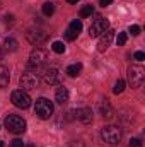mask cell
Wrapping results in <instances>:
<instances>
[{"label": "cell", "mask_w": 145, "mask_h": 147, "mask_svg": "<svg viewBox=\"0 0 145 147\" xmlns=\"http://www.w3.org/2000/svg\"><path fill=\"white\" fill-rule=\"evenodd\" d=\"M3 125H5V128L10 134H24L26 132V127H28L26 125V120L21 118V116H17V115H9L5 118Z\"/></svg>", "instance_id": "1"}, {"label": "cell", "mask_w": 145, "mask_h": 147, "mask_svg": "<svg viewBox=\"0 0 145 147\" xmlns=\"http://www.w3.org/2000/svg\"><path fill=\"white\" fill-rule=\"evenodd\" d=\"M53 103L50 101V99H46V98H39L36 99V105H34V111H36V115L41 118V120H48V118H51V115H53Z\"/></svg>", "instance_id": "2"}, {"label": "cell", "mask_w": 145, "mask_h": 147, "mask_svg": "<svg viewBox=\"0 0 145 147\" xmlns=\"http://www.w3.org/2000/svg\"><path fill=\"white\" fill-rule=\"evenodd\" d=\"M101 139L106 144H118L121 140V130L116 125H108L101 130Z\"/></svg>", "instance_id": "3"}, {"label": "cell", "mask_w": 145, "mask_h": 147, "mask_svg": "<svg viewBox=\"0 0 145 147\" xmlns=\"http://www.w3.org/2000/svg\"><path fill=\"white\" fill-rule=\"evenodd\" d=\"M10 101H12L14 106L22 108V110H26V108L31 106V98H29V94H28L26 91H22V89L12 91V94H10Z\"/></svg>", "instance_id": "4"}, {"label": "cell", "mask_w": 145, "mask_h": 147, "mask_svg": "<svg viewBox=\"0 0 145 147\" xmlns=\"http://www.w3.org/2000/svg\"><path fill=\"white\" fill-rule=\"evenodd\" d=\"M145 80V70L140 65H133L128 69V82L132 87H140Z\"/></svg>", "instance_id": "5"}, {"label": "cell", "mask_w": 145, "mask_h": 147, "mask_svg": "<svg viewBox=\"0 0 145 147\" xmlns=\"http://www.w3.org/2000/svg\"><path fill=\"white\" fill-rule=\"evenodd\" d=\"M108 28H109L108 19H104V17H97V19L91 24V28H89V36L91 38L101 36V34H104V33L108 31Z\"/></svg>", "instance_id": "6"}, {"label": "cell", "mask_w": 145, "mask_h": 147, "mask_svg": "<svg viewBox=\"0 0 145 147\" xmlns=\"http://www.w3.org/2000/svg\"><path fill=\"white\" fill-rule=\"evenodd\" d=\"M48 62V53H46V50H43V48H34L33 51H31V55H29V65L31 67H43L44 63Z\"/></svg>", "instance_id": "7"}, {"label": "cell", "mask_w": 145, "mask_h": 147, "mask_svg": "<svg viewBox=\"0 0 145 147\" xmlns=\"http://www.w3.org/2000/svg\"><path fill=\"white\" fill-rule=\"evenodd\" d=\"M38 82H39V77L34 72H26V74H22V77H21V87H22V91H33V89H36Z\"/></svg>", "instance_id": "8"}, {"label": "cell", "mask_w": 145, "mask_h": 147, "mask_svg": "<svg viewBox=\"0 0 145 147\" xmlns=\"http://www.w3.org/2000/svg\"><path fill=\"white\" fill-rule=\"evenodd\" d=\"M26 38H28V41H29L31 45L39 46L41 43H44V41L48 39V34H46L43 29H29V31L26 33Z\"/></svg>", "instance_id": "9"}, {"label": "cell", "mask_w": 145, "mask_h": 147, "mask_svg": "<svg viewBox=\"0 0 145 147\" xmlns=\"http://www.w3.org/2000/svg\"><path fill=\"white\" fill-rule=\"evenodd\" d=\"M113 39H114V31H113V29H108L104 34H101V39H99V43H97V51H101V53L106 51Z\"/></svg>", "instance_id": "10"}, {"label": "cell", "mask_w": 145, "mask_h": 147, "mask_svg": "<svg viewBox=\"0 0 145 147\" xmlns=\"http://www.w3.org/2000/svg\"><path fill=\"white\" fill-rule=\"evenodd\" d=\"M43 80H44L48 86H55V84L60 82V74H58L56 69H46V70L43 72Z\"/></svg>", "instance_id": "11"}, {"label": "cell", "mask_w": 145, "mask_h": 147, "mask_svg": "<svg viewBox=\"0 0 145 147\" xmlns=\"http://www.w3.org/2000/svg\"><path fill=\"white\" fill-rule=\"evenodd\" d=\"M55 99H56V103H60V105H65L68 99H70V92H68V89L67 87H58L56 89V92H55Z\"/></svg>", "instance_id": "12"}, {"label": "cell", "mask_w": 145, "mask_h": 147, "mask_svg": "<svg viewBox=\"0 0 145 147\" xmlns=\"http://www.w3.org/2000/svg\"><path fill=\"white\" fill-rule=\"evenodd\" d=\"M75 113H77V118L84 125H89L92 121V111H91V108H82V110H77Z\"/></svg>", "instance_id": "13"}, {"label": "cell", "mask_w": 145, "mask_h": 147, "mask_svg": "<svg viewBox=\"0 0 145 147\" xmlns=\"http://www.w3.org/2000/svg\"><path fill=\"white\" fill-rule=\"evenodd\" d=\"M99 111H101V115H103V118H106V120H109V118H113V115H114V110L111 108V105H109L108 101L104 99V103L99 106Z\"/></svg>", "instance_id": "14"}, {"label": "cell", "mask_w": 145, "mask_h": 147, "mask_svg": "<svg viewBox=\"0 0 145 147\" xmlns=\"http://www.w3.org/2000/svg\"><path fill=\"white\" fill-rule=\"evenodd\" d=\"M9 80H10V74H9V69L0 65V87H7L9 86Z\"/></svg>", "instance_id": "15"}, {"label": "cell", "mask_w": 145, "mask_h": 147, "mask_svg": "<svg viewBox=\"0 0 145 147\" xmlns=\"http://www.w3.org/2000/svg\"><path fill=\"white\" fill-rule=\"evenodd\" d=\"M80 72H82V63H72V65L67 67V74L70 77H77Z\"/></svg>", "instance_id": "16"}, {"label": "cell", "mask_w": 145, "mask_h": 147, "mask_svg": "<svg viewBox=\"0 0 145 147\" xmlns=\"http://www.w3.org/2000/svg\"><path fill=\"white\" fill-rule=\"evenodd\" d=\"M41 10H43V16L50 17V16H53V12H55V3H53V2H44L43 7H41Z\"/></svg>", "instance_id": "17"}, {"label": "cell", "mask_w": 145, "mask_h": 147, "mask_svg": "<svg viewBox=\"0 0 145 147\" xmlns=\"http://www.w3.org/2000/svg\"><path fill=\"white\" fill-rule=\"evenodd\" d=\"M3 45H5V48H7L9 51H15V50H17V46H19V43H17L14 38H5Z\"/></svg>", "instance_id": "18"}, {"label": "cell", "mask_w": 145, "mask_h": 147, "mask_svg": "<svg viewBox=\"0 0 145 147\" xmlns=\"http://www.w3.org/2000/svg\"><path fill=\"white\" fill-rule=\"evenodd\" d=\"M92 14H94V7L91 3H87V5H84L80 9V17H91Z\"/></svg>", "instance_id": "19"}, {"label": "cell", "mask_w": 145, "mask_h": 147, "mask_svg": "<svg viewBox=\"0 0 145 147\" xmlns=\"http://www.w3.org/2000/svg\"><path fill=\"white\" fill-rule=\"evenodd\" d=\"M68 29L79 34V33L82 31V21H80V19H73L72 22H70V28H68Z\"/></svg>", "instance_id": "20"}, {"label": "cell", "mask_w": 145, "mask_h": 147, "mask_svg": "<svg viewBox=\"0 0 145 147\" xmlns=\"http://www.w3.org/2000/svg\"><path fill=\"white\" fill-rule=\"evenodd\" d=\"M123 91H125V80L123 79H118L116 84H114V87H113V92L114 94H121Z\"/></svg>", "instance_id": "21"}, {"label": "cell", "mask_w": 145, "mask_h": 147, "mask_svg": "<svg viewBox=\"0 0 145 147\" xmlns=\"http://www.w3.org/2000/svg\"><path fill=\"white\" fill-rule=\"evenodd\" d=\"M51 48H53L55 53H65V45H63L62 41H53Z\"/></svg>", "instance_id": "22"}, {"label": "cell", "mask_w": 145, "mask_h": 147, "mask_svg": "<svg viewBox=\"0 0 145 147\" xmlns=\"http://www.w3.org/2000/svg\"><path fill=\"white\" fill-rule=\"evenodd\" d=\"M126 39H128V34H126V33H118V38H116L118 46H123V45L126 43Z\"/></svg>", "instance_id": "23"}, {"label": "cell", "mask_w": 145, "mask_h": 147, "mask_svg": "<svg viewBox=\"0 0 145 147\" xmlns=\"http://www.w3.org/2000/svg\"><path fill=\"white\" fill-rule=\"evenodd\" d=\"M128 31L132 33V36H138L142 29H140V26H137V24H133V26H130V29H128Z\"/></svg>", "instance_id": "24"}, {"label": "cell", "mask_w": 145, "mask_h": 147, "mask_svg": "<svg viewBox=\"0 0 145 147\" xmlns=\"http://www.w3.org/2000/svg\"><path fill=\"white\" fill-rule=\"evenodd\" d=\"M77 36H79V34L73 33V31H70V29H67V33H65V39H68V41H73Z\"/></svg>", "instance_id": "25"}, {"label": "cell", "mask_w": 145, "mask_h": 147, "mask_svg": "<svg viewBox=\"0 0 145 147\" xmlns=\"http://www.w3.org/2000/svg\"><path fill=\"white\" fill-rule=\"evenodd\" d=\"M130 147H144V144H142L140 139H132L130 140Z\"/></svg>", "instance_id": "26"}, {"label": "cell", "mask_w": 145, "mask_h": 147, "mask_svg": "<svg viewBox=\"0 0 145 147\" xmlns=\"http://www.w3.org/2000/svg\"><path fill=\"white\" fill-rule=\"evenodd\" d=\"M9 147H24V142L21 140V139H14L12 142H10V146Z\"/></svg>", "instance_id": "27"}, {"label": "cell", "mask_w": 145, "mask_h": 147, "mask_svg": "<svg viewBox=\"0 0 145 147\" xmlns=\"http://www.w3.org/2000/svg\"><path fill=\"white\" fill-rule=\"evenodd\" d=\"M133 58H135V60H138V62H142V60H145V53H144V51H137V53L133 55Z\"/></svg>", "instance_id": "28"}, {"label": "cell", "mask_w": 145, "mask_h": 147, "mask_svg": "<svg viewBox=\"0 0 145 147\" xmlns=\"http://www.w3.org/2000/svg\"><path fill=\"white\" fill-rule=\"evenodd\" d=\"M111 3H113V0H99V5H101V7H108Z\"/></svg>", "instance_id": "29"}, {"label": "cell", "mask_w": 145, "mask_h": 147, "mask_svg": "<svg viewBox=\"0 0 145 147\" xmlns=\"http://www.w3.org/2000/svg\"><path fill=\"white\" fill-rule=\"evenodd\" d=\"M67 2H68V3H77L79 0H67Z\"/></svg>", "instance_id": "30"}, {"label": "cell", "mask_w": 145, "mask_h": 147, "mask_svg": "<svg viewBox=\"0 0 145 147\" xmlns=\"http://www.w3.org/2000/svg\"><path fill=\"white\" fill-rule=\"evenodd\" d=\"M24 147H36V146H33V144H29V146H24Z\"/></svg>", "instance_id": "31"}, {"label": "cell", "mask_w": 145, "mask_h": 147, "mask_svg": "<svg viewBox=\"0 0 145 147\" xmlns=\"http://www.w3.org/2000/svg\"><path fill=\"white\" fill-rule=\"evenodd\" d=\"M0 147H5V144H3V142H0Z\"/></svg>", "instance_id": "32"}, {"label": "cell", "mask_w": 145, "mask_h": 147, "mask_svg": "<svg viewBox=\"0 0 145 147\" xmlns=\"http://www.w3.org/2000/svg\"><path fill=\"white\" fill-rule=\"evenodd\" d=\"M0 9H2V2H0Z\"/></svg>", "instance_id": "33"}]
</instances>
